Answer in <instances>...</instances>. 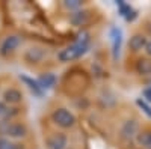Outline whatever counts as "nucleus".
<instances>
[{"label": "nucleus", "instance_id": "ddd939ff", "mask_svg": "<svg viewBox=\"0 0 151 149\" xmlns=\"http://www.w3.org/2000/svg\"><path fill=\"white\" fill-rule=\"evenodd\" d=\"M110 36H112V54H113V60H116L121 51V42H122V32L118 27H113L110 30Z\"/></svg>", "mask_w": 151, "mask_h": 149}, {"label": "nucleus", "instance_id": "f03ea898", "mask_svg": "<svg viewBox=\"0 0 151 149\" xmlns=\"http://www.w3.org/2000/svg\"><path fill=\"white\" fill-rule=\"evenodd\" d=\"M29 134V128L24 122L20 120H0V137H6L11 140H23Z\"/></svg>", "mask_w": 151, "mask_h": 149}, {"label": "nucleus", "instance_id": "f257e3e1", "mask_svg": "<svg viewBox=\"0 0 151 149\" xmlns=\"http://www.w3.org/2000/svg\"><path fill=\"white\" fill-rule=\"evenodd\" d=\"M89 45H91V36L88 32L83 30L77 35V38L71 45H67L58 53V60L60 63H70L73 60H77L88 53Z\"/></svg>", "mask_w": 151, "mask_h": 149}, {"label": "nucleus", "instance_id": "dca6fc26", "mask_svg": "<svg viewBox=\"0 0 151 149\" xmlns=\"http://www.w3.org/2000/svg\"><path fill=\"white\" fill-rule=\"evenodd\" d=\"M20 80L27 86L29 91H30L35 96L41 98V96L44 95V91L40 88V84H38V81H36V80H33V78H30V77H27V76H20Z\"/></svg>", "mask_w": 151, "mask_h": 149}, {"label": "nucleus", "instance_id": "2eb2a0df", "mask_svg": "<svg viewBox=\"0 0 151 149\" xmlns=\"http://www.w3.org/2000/svg\"><path fill=\"white\" fill-rule=\"evenodd\" d=\"M134 140L142 149H151V130L150 128L139 130V133H137Z\"/></svg>", "mask_w": 151, "mask_h": 149}, {"label": "nucleus", "instance_id": "aec40b11", "mask_svg": "<svg viewBox=\"0 0 151 149\" xmlns=\"http://www.w3.org/2000/svg\"><path fill=\"white\" fill-rule=\"evenodd\" d=\"M142 99L151 106V84L150 86H145V88L142 89Z\"/></svg>", "mask_w": 151, "mask_h": 149}, {"label": "nucleus", "instance_id": "20e7f679", "mask_svg": "<svg viewBox=\"0 0 151 149\" xmlns=\"http://www.w3.org/2000/svg\"><path fill=\"white\" fill-rule=\"evenodd\" d=\"M23 39L18 33H9L0 42V57H9L20 48Z\"/></svg>", "mask_w": 151, "mask_h": 149}, {"label": "nucleus", "instance_id": "5701e85b", "mask_svg": "<svg viewBox=\"0 0 151 149\" xmlns=\"http://www.w3.org/2000/svg\"><path fill=\"white\" fill-rule=\"evenodd\" d=\"M148 26H150V29H151V17H150V21H148Z\"/></svg>", "mask_w": 151, "mask_h": 149}, {"label": "nucleus", "instance_id": "4468645a", "mask_svg": "<svg viewBox=\"0 0 151 149\" xmlns=\"http://www.w3.org/2000/svg\"><path fill=\"white\" fill-rule=\"evenodd\" d=\"M116 6H118V11H119V15H121L125 21H130V23H132V21L137 17V12L132 8V5L125 3V2H118Z\"/></svg>", "mask_w": 151, "mask_h": 149}, {"label": "nucleus", "instance_id": "6ab92c4d", "mask_svg": "<svg viewBox=\"0 0 151 149\" xmlns=\"http://www.w3.org/2000/svg\"><path fill=\"white\" fill-rule=\"evenodd\" d=\"M136 104H137V107H139V108L144 111V113L151 119V106H150V104H147L142 98H137V99H136Z\"/></svg>", "mask_w": 151, "mask_h": 149}, {"label": "nucleus", "instance_id": "412c9836", "mask_svg": "<svg viewBox=\"0 0 151 149\" xmlns=\"http://www.w3.org/2000/svg\"><path fill=\"white\" fill-rule=\"evenodd\" d=\"M8 106L2 101V99H0V120H2L3 118H5V115H6V111H8Z\"/></svg>", "mask_w": 151, "mask_h": 149}, {"label": "nucleus", "instance_id": "7ed1b4c3", "mask_svg": "<svg viewBox=\"0 0 151 149\" xmlns=\"http://www.w3.org/2000/svg\"><path fill=\"white\" fill-rule=\"evenodd\" d=\"M52 118L53 123L56 127H59L60 130H71L76 127L77 123V118L74 116V113L71 110H68L67 107H58L52 111Z\"/></svg>", "mask_w": 151, "mask_h": 149}, {"label": "nucleus", "instance_id": "4be33fe9", "mask_svg": "<svg viewBox=\"0 0 151 149\" xmlns=\"http://www.w3.org/2000/svg\"><path fill=\"white\" fill-rule=\"evenodd\" d=\"M144 53H145L147 57L151 59V39H148V42H147V45H145V50H144Z\"/></svg>", "mask_w": 151, "mask_h": 149}, {"label": "nucleus", "instance_id": "9b49d317", "mask_svg": "<svg viewBox=\"0 0 151 149\" xmlns=\"http://www.w3.org/2000/svg\"><path fill=\"white\" fill-rule=\"evenodd\" d=\"M36 81H38V84H40V88L45 92V91H50V89L55 88L56 83H58V78H56V76L53 72H42V74L38 76Z\"/></svg>", "mask_w": 151, "mask_h": 149}, {"label": "nucleus", "instance_id": "f8f14e48", "mask_svg": "<svg viewBox=\"0 0 151 149\" xmlns=\"http://www.w3.org/2000/svg\"><path fill=\"white\" fill-rule=\"evenodd\" d=\"M68 20H70V23L73 24V26L82 27V26H85V24L89 21V11L88 9H79L76 12H71Z\"/></svg>", "mask_w": 151, "mask_h": 149}, {"label": "nucleus", "instance_id": "a211bd4d", "mask_svg": "<svg viewBox=\"0 0 151 149\" xmlns=\"http://www.w3.org/2000/svg\"><path fill=\"white\" fill-rule=\"evenodd\" d=\"M62 6L70 12H76L79 9H83L85 3L82 2V0H65V2H62Z\"/></svg>", "mask_w": 151, "mask_h": 149}, {"label": "nucleus", "instance_id": "9d476101", "mask_svg": "<svg viewBox=\"0 0 151 149\" xmlns=\"http://www.w3.org/2000/svg\"><path fill=\"white\" fill-rule=\"evenodd\" d=\"M47 56V50L41 47H30L26 53H24V60L29 63H40V62Z\"/></svg>", "mask_w": 151, "mask_h": 149}, {"label": "nucleus", "instance_id": "f3484780", "mask_svg": "<svg viewBox=\"0 0 151 149\" xmlns=\"http://www.w3.org/2000/svg\"><path fill=\"white\" fill-rule=\"evenodd\" d=\"M0 149H26L23 143L11 140L6 137H0Z\"/></svg>", "mask_w": 151, "mask_h": 149}, {"label": "nucleus", "instance_id": "1a4fd4ad", "mask_svg": "<svg viewBox=\"0 0 151 149\" xmlns=\"http://www.w3.org/2000/svg\"><path fill=\"white\" fill-rule=\"evenodd\" d=\"M134 72L141 77H151V59L147 56L137 57L134 62Z\"/></svg>", "mask_w": 151, "mask_h": 149}, {"label": "nucleus", "instance_id": "39448f33", "mask_svg": "<svg viewBox=\"0 0 151 149\" xmlns=\"http://www.w3.org/2000/svg\"><path fill=\"white\" fill-rule=\"evenodd\" d=\"M141 127H139V122H137L136 119H127L125 122H122V125H121V130H119V137L122 140H133L136 139V135L137 133H139Z\"/></svg>", "mask_w": 151, "mask_h": 149}, {"label": "nucleus", "instance_id": "0eeeda50", "mask_svg": "<svg viewBox=\"0 0 151 149\" xmlns=\"http://www.w3.org/2000/svg\"><path fill=\"white\" fill-rule=\"evenodd\" d=\"M67 146H68V135L62 131L52 133L45 139L47 149H67Z\"/></svg>", "mask_w": 151, "mask_h": 149}, {"label": "nucleus", "instance_id": "6e6552de", "mask_svg": "<svg viewBox=\"0 0 151 149\" xmlns=\"http://www.w3.org/2000/svg\"><path fill=\"white\" fill-rule=\"evenodd\" d=\"M23 92L18 88H6L2 92V101L8 106V107H14L23 103Z\"/></svg>", "mask_w": 151, "mask_h": 149}, {"label": "nucleus", "instance_id": "423d86ee", "mask_svg": "<svg viewBox=\"0 0 151 149\" xmlns=\"http://www.w3.org/2000/svg\"><path fill=\"white\" fill-rule=\"evenodd\" d=\"M148 42V38L144 32H134L129 39V51L132 54H139L145 50V45Z\"/></svg>", "mask_w": 151, "mask_h": 149}]
</instances>
